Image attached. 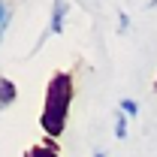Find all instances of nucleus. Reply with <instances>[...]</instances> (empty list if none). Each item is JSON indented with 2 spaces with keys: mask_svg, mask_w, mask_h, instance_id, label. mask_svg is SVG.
Instances as JSON below:
<instances>
[{
  "mask_svg": "<svg viewBox=\"0 0 157 157\" xmlns=\"http://www.w3.org/2000/svg\"><path fill=\"white\" fill-rule=\"evenodd\" d=\"M94 157H106V154H103V151H97V154H94Z\"/></svg>",
  "mask_w": 157,
  "mask_h": 157,
  "instance_id": "1a4fd4ad",
  "label": "nucleus"
},
{
  "mask_svg": "<svg viewBox=\"0 0 157 157\" xmlns=\"http://www.w3.org/2000/svg\"><path fill=\"white\" fill-rule=\"evenodd\" d=\"M24 157H60V151L52 145V142H45V145H33V148H27Z\"/></svg>",
  "mask_w": 157,
  "mask_h": 157,
  "instance_id": "20e7f679",
  "label": "nucleus"
},
{
  "mask_svg": "<svg viewBox=\"0 0 157 157\" xmlns=\"http://www.w3.org/2000/svg\"><path fill=\"white\" fill-rule=\"evenodd\" d=\"M127 24H130V18H127V12H121V21H118V30L124 33V30H127Z\"/></svg>",
  "mask_w": 157,
  "mask_h": 157,
  "instance_id": "6e6552de",
  "label": "nucleus"
},
{
  "mask_svg": "<svg viewBox=\"0 0 157 157\" xmlns=\"http://www.w3.org/2000/svg\"><path fill=\"white\" fill-rule=\"evenodd\" d=\"M70 106H73V73H55L48 78L45 106H42V115H39V127H42L45 136L58 139L67 130Z\"/></svg>",
  "mask_w": 157,
  "mask_h": 157,
  "instance_id": "f257e3e1",
  "label": "nucleus"
},
{
  "mask_svg": "<svg viewBox=\"0 0 157 157\" xmlns=\"http://www.w3.org/2000/svg\"><path fill=\"white\" fill-rule=\"evenodd\" d=\"M67 3H55L52 6V24H48V33L52 36H60L63 33V21H67Z\"/></svg>",
  "mask_w": 157,
  "mask_h": 157,
  "instance_id": "f03ea898",
  "label": "nucleus"
},
{
  "mask_svg": "<svg viewBox=\"0 0 157 157\" xmlns=\"http://www.w3.org/2000/svg\"><path fill=\"white\" fill-rule=\"evenodd\" d=\"M18 97V88H15V82L6 76H0V109H6L9 103H15Z\"/></svg>",
  "mask_w": 157,
  "mask_h": 157,
  "instance_id": "7ed1b4c3",
  "label": "nucleus"
},
{
  "mask_svg": "<svg viewBox=\"0 0 157 157\" xmlns=\"http://www.w3.org/2000/svg\"><path fill=\"white\" fill-rule=\"evenodd\" d=\"M9 18H12V9H9L6 3H0V36H3V30H6Z\"/></svg>",
  "mask_w": 157,
  "mask_h": 157,
  "instance_id": "423d86ee",
  "label": "nucleus"
},
{
  "mask_svg": "<svg viewBox=\"0 0 157 157\" xmlns=\"http://www.w3.org/2000/svg\"><path fill=\"white\" fill-rule=\"evenodd\" d=\"M118 109H121V115H124V118H136L139 103H136V100H127V97H124L121 103H118Z\"/></svg>",
  "mask_w": 157,
  "mask_h": 157,
  "instance_id": "39448f33",
  "label": "nucleus"
},
{
  "mask_svg": "<svg viewBox=\"0 0 157 157\" xmlns=\"http://www.w3.org/2000/svg\"><path fill=\"white\" fill-rule=\"evenodd\" d=\"M154 91H157V82H154Z\"/></svg>",
  "mask_w": 157,
  "mask_h": 157,
  "instance_id": "9d476101",
  "label": "nucleus"
},
{
  "mask_svg": "<svg viewBox=\"0 0 157 157\" xmlns=\"http://www.w3.org/2000/svg\"><path fill=\"white\" fill-rule=\"evenodd\" d=\"M115 136H118V139L127 136V118H124V115H118V118H115Z\"/></svg>",
  "mask_w": 157,
  "mask_h": 157,
  "instance_id": "0eeeda50",
  "label": "nucleus"
}]
</instances>
